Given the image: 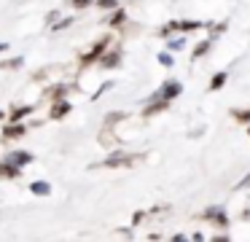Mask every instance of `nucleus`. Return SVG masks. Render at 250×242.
<instances>
[{
  "label": "nucleus",
  "mask_w": 250,
  "mask_h": 242,
  "mask_svg": "<svg viewBox=\"0 0 250 242\" xmlns=\"http://www.w3.org/2000/svg\"><path fill=\"white\" fill-rule=\"evenodd\" d=\"M159 65H162V67H172V65H175V59L169 57V51H162V54H159Z\"/></svg>",
  "instance_id": "nucleus-23"
},
{
  "label": "nucleus",
  "mask_w": 250,
  "mask_h": 242,
  "mask_svg": "<svg viewBox=\"0 0 250 242\" xmlns=\"http://www.w3.org/2000/svg\"><path fill=\"white\" fill-rule=\"evenodd\" d=\"M180 94H183V84H180V81H175V78H167L151 94V100H169V102H172L175 97H180Z\"/></svg>",
  "instance_id": "nucleus-2"
},
{
  "label": "nucleus",
  "mask_w": 250,
  "mask_h": 242,
  "mask_svg": "<svg viewBox=\"0 0 250 242\" xmlns=\"http://www.w3.org/2000/svg\"><path fill=\"white\" fill-rule=\"evenodd\" d=\"M3 51H8V43H0V54Z\"/></svg>",
  "instance_id": "nucleus-29"
},
{
  "label": "nucleus",
  "mask_w": 250,
  "mask_h": 242,
  "mask_svg": "<svg viewBox=\"0 0 250 242\" xmlns=\"http://www.w3.org/2000/svg\"><path fill=\"white\" fill-rule=\"evenodd\" d=\"M22 170L24 167L14 164V161H8V159L0 161V177H3V180H19V177H22Z\"/></svg>",
  "instance_id": "nucleus-6"
},
{
  "label": "nucleus",
  "mask_w": 250,
  "mask_h": 242,
  "mask_svg": "<svg viewBox=\"0 0 250 242\" xmlns=\"http://www.w3.org/2000/svg\"><path fill=\"white\" fill-rule=\"evenodd\" d=\"M110 86H113V84H110V81H108V84H103V86H100V89H97V91H94V97H92V100H100V97H103V94H105V91H108V89H110Z\"/></svg>",
  "instance_id": "nucleus-28"
},
{
  "label": "nucleus",
  "mask_w": 250,
  "mask_h": 242,
  "mask_svg": "<svg viewBox=\"0 0 250 242\" xmlns=\"http://www.w3.org/2000/svg\"><path fill=\"white\" fill-rule=\"evenodd\" d=\"M108 46H110V35H108V32H105V35L100 38V41L94 43V46L89 48L86 54H81V57H78V65H81V67H89V65H94V62H97L100 57H103V51H105V48H108Z\"/></svg>",
  "instance_id": "nucleus-1"
},
{
  "label": "nucleus",
  "mask_w": 250,
  "mask_h": 242,
  "mask_svg": "<svg viewBox=\"0 0 250 242\" xmlns=\"http://www.w3.org/2000/svg\"><path fill=\"white\" fill-rule=\"evenodd\" d=\"M6 159L14 161V164H19V167H27V164H33V161H35V156L30 154V151H22V148H19V151H11Z\"/></svg>",
  "instance_id": "nucleus-10"
},
{
  "label": "nucleus",
  "mask_w": 250,
  "mask_h": 242,
  "mask_svg": "<svg viewBox=\"0 0 250 242\" xmlns=\"http://www.w3.org/2000/svg\"><path fill=\"white\" fill-rule=\"evenodd\" d=\"M226 27H229L226 22H221V24H210V30H212V32H210V38H218L223 30H226Z\"/></svg>",
  "instance_id": "nucleus-26"
},
{
  "label": "nucleus",
  "mask_w": 250,
  "mask_h": 242,
  "mask_svg": "<svg viewBox=\"0 0 250 242\" xmlns=\"http://www.w3.org/2000/svg\"><path fill=\"white\" fill-rule=\"evenodd\" d=\"M30 191H33L35 197H49V194H51V183H46V180H33V183H30Z\"/></svg>",
  "instance_id": "nucleus-13"
},
{
  "label": "nucleus",
  "mask_w": 250,
  "mask_h": 242,
  "mask_svg": "<svg viewBox=\"0 0 250 242\" xmlns=\"http://www.w3.org/2000/svg\"><path fill=\"white\" fill-rule=\"evenodd\" d=\"M70 24H73V16H65V19H60L54 27H51V30H54V32H62L65 27H70Z\"/></svg>",
  "instance_id": "nucleus-24"
},
{
  "label": "nucleus",
  "mask_w": 250,
  "mask_h": 242,
  "mask_svg": "<svg viewBox=\"0 0 250 242\" xmlns=\"http://www.w3.org/2000/svg\"><path fill=\"white\" fill-rule=\"evenodd\" d=\"M124 22H126V11L116 5V8H113V16H110V19H108V27H121V24H124Z\"/></svg>",
  "instance_id": "nucleus-16"
},
{
  "label": "nucleus",
  "mask_w": 250,
  "mask_h": 242,
  "mask_svg": "<svg viewBox=\"0 0 250 242\" xmlns=\"http://www.w3.org/2000/svg\"><path fill=\"white\" fill-rule=\"evenodd\" d=\"M121 59H124V57H121V48H105L103 57H100L97 62L103 65L105 70H113V67H119V65H121Z\"/></svg>",
  "instance_id": "nucleus-5"
},
{
  "label": "nucleus",
  "mask_w": 250,
  "mask_h": 242,
  "mask_svg": "<svg viewBox=\"0 0 250 242\" xmlns=\"http://www.w3.org/2000/svg\"><path fill=\"white\" fill-rule=\"evenodd\" d=\"M199 218L210 220V223L215 226V229H229V215H226V210H223L221 204H210L207 210H202Z\"/></svg>",
  "instance_id": "nucleus-3"
},
{
  "label": "nucleus",
  "mask_w": 250,
  "mask_h": 242,
  "mask_svg": "<svg viewBox=\"0 0 250 242\" xmlns=\"http://www.w3.org/2000/svg\"><path fill=\"white\" fill-rule=\"evenodd\" d=\"M175 24H178V32H194V30H202V22H191V19H183V22H175Z\"/></svg>",
  "instance_id": "nucleus-14"
},
{
  "label": "nucleus",
  "mask_w": 250,
  "mask_h": 242,
  "mask_svg": "<svg viewBox=\"0 0 250 242\" xmlns=\"http://www.w3.org/2000/svg\"><path fill=\"white\" fill-rule=\"evenodd\" d=\"M46 97H49L51 102H54V100H65V97H67V86H65V84H57L54 89L46 91Z\"/></svg>",
  "instance_id": "nucleus-17"
},
{
  "label": "nucleus",
  "mask_w": 250,
  "mask_h": 242,
  "mask_svg": "<svg viewBox=\"0 0 250 242\" xmlns=\"http://www.w3.org/2000/svg\"><path fill=\"white\" fill-rule=\"evenodd\" d=\"M94 3H97L100 11H113L116 5H119V0H94Z\"/></svg>",
  "instance_id": "nucleus-22"
},
{
  "label": "nucleus",
  "mask_w": 250,
  "mask_h": 242,
  "mask_svg": "<svg viewBox=\"0 0 250 242\" xmlns=\"http://www.w3.org/2000/svg\"><path fill=\"white\" fill-rule=\"evenodd\" d=\"M210 48H212V38H205V41H199V43L194 46V51H191V59H202L207 51H210Z\"/></svg>",
  "instance_id": "nucleus-12"
},
{
  "label": "nucleus",
  "mask_w": 250,
  "mask_h": 242,
  "mask_svg": "<svg viewBox=\"0 0 250 242\" xmlns=\"http://www.w3.org/2000/svg\"><path fill=\"white\" fill-rule=\"evenodd\" d=\"M24 132H27V127H24L22 121H8L6 127H3V140H17V137H24Z\"/></svg>",
  "instance_id": "nucleus-8"
},
{
  "label": "nucleus",
  "mask_w": 250,
  "mask_h": 242,
  "mask_svg": "<svg viewBox=\"0 0 250 242\" xmlns=\"http://www.w3.org/2000/svg\"><path fill=\"white\" fill-rule=\"evenodd\" d=\"M70 110H73V105L67 100H54L51 102V110H49V118L51 121H60V118H65Z\"/></svg>",
  "instance_id": "nucleus-7"
},
{
  "label": "nucleus",
  "mask_w": 250,
  "mask_h": 242,
  "mask_svg": "<svg viewBox=\"0 0 250 242\" xmlns=\"http://www.w3.org/2000/svg\"><path fill=\"white\" fill-rule=\"evenodd\" d=\"M33 110H35L33 105H17V108H14V110L8 113L6 118H8V121H22V118H24V116H30Z\"/></svg>",
  "instance_id": "nucleus-11"
},
{
  "label": "nucleus",
  "mask_w": 250,
  "mask_h": 242,
  "mask_svg": "<svg viewBox=\"0 0 250 242\" xmlns=\"http://www.w3.org/2000/svg\"><path fill=\"white\" fill-rule=\"evenodd\" d=\"M183 46H186V38H172V35H169V43H167L169 51H180Z\"/></svg>",
  "instance_id": "nucleus-21"
},
{
  "label": "nucleus",
  "mask_w": 250,
  "mask_h": 242,
  "mask_svg": "<svg viewBox=\"0 0 250 242\" xmlns=\"http://www.w3.org/2000/svg\"><path fill=\"white\" fill-rule=\"evenodd\" d=\"M231 118L237 124H250V108H231Z\"/></svg>",
  "instance_id": "nucleus-15"
},
{
  "label": "nucleus",
  "mask_w": 250,
  "mask_h": 242,
  "mask_svg": "<svg viewBox=\"0 0 250 242\" xmlns=\"http://www.w3.org/2000/svg\"><path fill=\"white\" fill-rule=\"evenodd\" d=\"M24 65V59L22 57H14V59H6V62H0V67L3 70H17V67H22Z\"/></svg>",
  "instance_id": "nucleus-20"
},
{
  "label": "nucleus",
  "mask_w": 250,
  "mask_h": 242,
  "mask_svg": "<svg viewBox=\"0 0 250 242\" xmlns=\"http://www.w3.org/2000/svg\"><path fill=\"white\" fill-rule=\"evenodd\" d=\"M135 159H140V156H132V154H110L105 161H100L97 167H108V170H116V167H132L135 164Z\"/></svg>",
  "instance_id": "nucleus-4"
},
{
  "label": "nucleus",
  "mask_w": 250,
  "mask_h": 242,
  "mask_svg": "<svg viewBox=\"0 0 250 242\" xmlns=\"http://www.w3.org/2000/svg\"><path fill=\"white\" fill-rule=\"evenodd\" d=\"M226 81H229V73H215V75L210 78V86H207V89H210V91H218V89H223V84H226Z\"/></svg>",
  "instance_id": "nucleus-18"
},
{
  "label": "nucleus",
  "mask_w": 250,
  "mask_h": 242,
  "mask_svg": "<svg viewBox=\"0 0 250 242\" xmlns=\"http://www.w3.org/2000/svg\"><path fill=\"white\" fill-rule=\"evenodd\" d=\"M169 105H172L169 100H151V102L146 105V110H143V118H153L156 113H164Z\"/></svg>",
  "instance_id": "nucleus-9"
},
{
  "label": "nucleus",
  "mask_w": 250,
  "mask_h": 242,
  "mask_svg": "<svg viewBox=\"0 0 250 242\" xmlns=\"http://www.w3.org/2000/svg\"><path fill=\"white\" fill-rule=\"evenodd\" d=\"M242 188H250V172H248V175H245L242 180L237 183V186H234V191H242Z\"/></svg>",
  "instance_id": "nucleus-27"
},
{
  "label": "nucleus",
  "mask_w": 250,
  "mask_h": 242,
  "mask_svg": "<svg viewBox=\"0 0 250 242\" xmlns=\"http://www.w3.org/2000/svg\"><path fill=\"white\" fill-rule=\"evenodd\" d=\"M92 3H94V0H70V5H73L76 11H86Z\"/></svg>",
  "instance_id": "nucleus-25"
},
{
  "label": "nucleus",
  "mask_w": 250,
  "mask_h": 242,
  "mask_svg": "<svg viewBox=\"0 0 250 242\" xmlns=\"http://www.w3.org/2000/svg\"><path fill=\"white\" fill-rule=\"evenodd\" d=\"M121 118H126V113H121V110H116V113H108V116H105V127H110V129H113L116 124L121 121Z\"/></svg>",
  "instance_id": "nucleus-19"
},
{
  "label": "nucleus",
  "mask_w": 250,
  "mask_h": 242,
  "mask_svg": "<svg viewBox=\"0 0 250 242\" xmlns=\"http://www.w3.org/2000/svg\"><path fill=\"white\" fill-rule=\"evenodd\" d=\"M248 134H250V124H248Z\"/></svg>",
  "instance_id": "nucleus-31"
},
{
  "label": "nucleus",
  "mask_w": 250,
  "mask_h": 242,
  "mask_svg": "<svg viewBox=\"0 0 250 242\" xmlns=\"http://www.w3.org/2000/svg\"><path fill=\"white\" fill-rule=\"evenodd\" d=\"M0 118H6V110H3V108H0Z\"/></svg>",
  "instance_id": "nucleus-30"
}]
</instances>
